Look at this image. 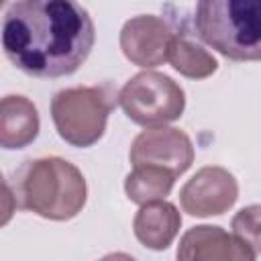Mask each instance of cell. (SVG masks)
<instances>
[{
    "label": "cell",
    "mask_w": 261,
    "mask_h": 261,
    "mask_svg": "<svg viewBox=\"0 0 261 261\" xmlns=\"http://www.w3.org/2000/svg\"><path fill=\"white\" fill-rule=\"evenodd\" d=\"M173 181L175 177L161 167L139 165V167H133V171L126 175L124 192L130 202L145 206L151 202L165 200V196H169L173 188Z\"/></svg>",
    "instance_id": "cell-13"
},
{
    "label": "cell",
    "mask_w": 261,
    "mask_h": 261,
    "mask_svg": "<svg viewBox=\"0 0 261 261\" xmlns=\"http://www.w3.org/2000/svg\"><path fill=\"white\" fill-rule=\"evenodd\" d=\"M239 198L234 175L218 165H208L196 171L179 190V204L190 216L206 218L224 214Z\"/></svg>",
    "instance_id": "cell-7"
},
{
    "label": "cell",
    "mask_w": 261,
    "mask_h": 261,
    "mask_svg": "<svg viewBox=\"0 0 261 261\" xmlns=\"http://www.w3.org/2000/svg\"><path fill=\"white\" fill-rule=\"evenodd\" d=\"M118 104L124 114L141 126H165L181 116L186 96L177 82L159 71H141L133 75L118 92Z\"/></svg>",
    "instance_id": "cell-5"
},
{
    "label": "cell",
    "mask_w": 261,
    "mask_h": 261,
    "mask_svg": "<svg viewBox=\"0 0 261 261\" xmlns=\"http://www.w3.org/2000/svg\"><path fill=\"white\" fill-rule=\"evenodd\" d=\"M37 106L24 96H4L0 112V145L4 149H22L39 135Z\"/></svg>",
    "instance_id": "cell-11"
},
{
    "label": "cell",
    "mask_w": 261,
    "mask_h": 261,
    "mask_svg": "<svg viewBox=\"0 0 261 261\" xmlns=\"http://www.w3.org/2000/svg\"><path fill=\"white\" fill-rule=\"evenodd\" d=\"M167 61L173 65L175 71H179L181 75L192 77V80H204V77L212 75L218 67L212 53H208L188 33H175L173 43L169 47Z\"/></svg>",
    "instance_id": "cell-12"
},
{
    "label": "cell",
    "mask_w": 261,
    "mask_h": 261,
    "mask_svg": "<svg viewBox=\"0 0 261 261\" xmlns=\"http://www.w3.org/2000/svg\"><path fill=\"white\" fill-rule=\"evenodd\" d=\"M175 33L155 14H139L124 22L120 31V49L124 57L139 67H157L169 57Z\"/></svg>",
    "instance_id": "cell-8"
},
{
    "label": "cell",
    "mask_w": 261,
    "mask_h": 261,
    "mask_svg": "<svg viewBox=\"0 0 261 261\" xmlns=\"http://www.w3.org/2000/svg\"><path fill=\"white\" fill-rule=\"evenodd\" d=\"M232 234L253 253H261V204L239 210L232 218Z\"/></svg>",
    "instance_id": "cell-14"
},
{
    "label": "cell",
    "mask_w": 261,
    "mask_h": 261,
    "mask_svg": "<svg viewBox=\"0 0 261 261\" xmlns=\"http://www.w3.org/2000/svg\"><path fill=\"white\" fill-rule=\"evenodd\" d=\"M16 206L49 220H69L86 204V179L82 171L61 157L24 161L12 177Z\"/></svg>",
    "instance_id": "cell-2"
},
{
    "label": "cell",
    "mask_w": 261,
    "mask_h": 261,
    "mask_svg": "<svg viewBox=\"0 0 261 261\" xmlns=\"http://www.w3.org/2000/svg\"><path fill=\"white\" fill-rule=\"evenodd\" d=\"M118 94L110 84L59 90L51 100V116L59 137L73 147H92L106 130Z\"/></svg>",
    "instance_id": "cell-4"
},
{
    "label": "cell",
    "mask_w": 261,
    "mask_h": 261,
    "mask_svg": "<svg viewBox=\"0 0 261 261\" xmlns=\"http://www.w3.org/2000/svg\"><path fill=\"white\" fill-rule=\"evenodd\" d=\"M177 261H255V253L220 226H194L177 247Z\"/></svg>",
    "instance_id": "cell-9"
},
{
    "label": "cell",
    "mask_w": 261,
    "mask_h": 261,
    "mask_svg": "<svg viewBox=\"0 0 261 261\" xmlns=\"http://www.w3.org/2000/svg\"><path fill=\"white\" fill-rule=\"evenodd\" d=\"M128 159L133 167L153 165L169 171L173 177L190 169L194 161V145L190 137L173 126H157L139 133L130 145Z\"/></svg>",
    "instance_id": "cell-6"
},
{
    "label": "cell",
    "mask_w": 261,
    "mask_h": 261,
    "mask_svg": "<svg viewBox=\"0 0 261 261\" xmlns=\"http://www.w3.org/2000/svg\"><path fill=\"white\" fill-rule=\"evenodd\" d=\"M198 37L232 61L261 59V0H204L196 4Z\"/></svg>",
    "instance_id": "cell-3"
},
{
    "label": "cell",
    "mask_w": 261,
    "mask_h": 261,
    "mask_svg": "<svg viewBox=\"0 0 261 261\" xmlns=\"http://www.w3.org/2000/svg\"><path fill=\"white\" fill-rule=\"evenodd\" d=\"M96 41L90 12L69 0H18L2 16L6 59L33 77H63L80 69Z\"/></svg>",
    "instance_id": "cell-1"
},
{
    "label": "cell",
    "mask_w": 261,
    "mask_h": 261,
    "mask_svg": "<svg viewBox=\"0 0 261 261\" xmlns=\"http://www.w3.org/2000/svg\"><path fill=\"white\" fill-rule=\"evenodd\" d=\"M100 261H137V259L130 257V255H126V253H108Z\"/></svg>",
    "instance_id": "cell-15"
},
{
    "label": "cell",
    "mask_w": 261,
    "mask_h": 261,
    "mask_svg": "<svg viewBox=\"0 0 261 261\" xmlns=\"http://www.w3.org/2000/svg\"><path fill=\"white\" fill-rule=\"evenodd\" d=\"M179 226H181V216L177 208L165 200L141 206V210L135 214L133 220L135 237L139 239L141 245H145L151 251L167 249L177 237Z\"/></svg>",
    "instance_id": "cell-10"
}]
</instances>
